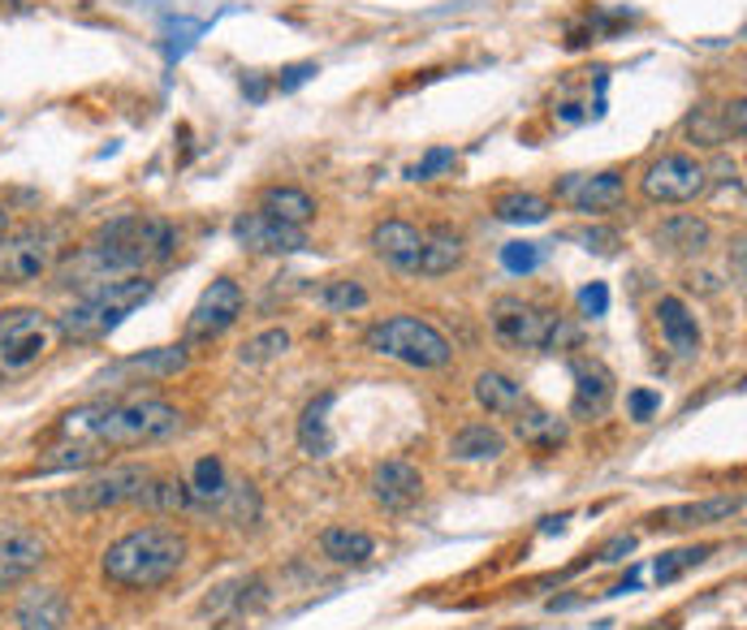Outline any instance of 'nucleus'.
Listing matches in <instances>:
<instances>
[{"instance_id":"f257e3e1","label":"nucleus","mask_w":747,"mask_h":630,"mask_svg":"<svg viewBox=\"0 0 747 630\" xmlns=\"http://www.w3.org/2000/svg\"><path fill=\"white\" fill-rule=\"evenodd\" d=\"M178 251V229L160 216H113L104 220L91 242L69 260V268L61 273V285H78V289H91V285H104V280L117 277H143L147 268L156 264H169Z\"/></svg>"},{"instance_id":"f03ea898","label":"nucleus","mask_w":747,"mask_h":630,"mask_svg":"<svg viewBox=\"0 0 747 630\" xmlns=\"http://www.w3.org/2000/svg\"><path fill=\"white\" fill-rule=\"evenodd\" d=\"M182 432V411L156 398H122V402H91L61 420V436L95 440L100 449H138L160 445Z\"/></svg>"},{"instance_id":"7ed1b4c3","label":"nucleus","mask_w":747,"mask_h":630,"mask_svg":"<svg viewBox=\"0 0 747 630\" xmlns=\"http://www.w3.org/2000/svg\"><path fill=\"white\" fill-rule=\"evenodd\" d=\"M186 558H191V540L178 527L151 523V527H135L122 540H113L104 549L100 570L117 587L151 592V587H165L169 579H178V570L186 565Z\"/></svg>"},{"instance_id":"20e7f679","label":"nucleus","mask_w":747,"mask_h":630,"mask_svg":"<svg viewBox=\"0 0 747 630\" xmlns=\"http://www.w3.org/2000/svg\"><path fill=\"white\" fill-rule=\"evenodd\" d=\"M151 289L156 285L147 280V273L82 289V298L69 302L66 311L57 316V337H66V342H104L113 329H122V320L131 311H138L151 298Z\"/></svg>"},{"instance_id":"39448f33","label":"nucleus","mask_w":747,"mask_h":630,"mask_svg":"<svg viewBox=\"0 0 747 630\" xmlns=\"http://www.w3.org/2000/svg\"><path fill=\"white\" fill-rule=\"evenodd\" d=\"M488 329L510 351H562L575 342V329L553 307H541L519 294H506L488 307Z\"/></svg>"},{"instance_id":"423d86ee","label":"nucleus","mask_w":747,"mask_h":630,"mask_svg":"<svg viewBox=\"0 0 747 630\" xmlns=\"http://www.w3.org/2000/svg\"><path fill=\"white\" fill-rule=\"evenodd\" d=\"M363 346L381 358H394L403 367H419V371H437L454 358V346L441 329H432L428 320L419 316H389V320H376L363 337Z\"/></svg>"},{"instance_id":"0eeeda50","label":"nucleus","mask_w":747,"mask_h":630,"mask_svg":"<svg viewBox=\"0 0 747 630\" xmlns=\"http://www.w3.org/2000/svg\"><path fill=\"white\" fill-rule=\"evenodd\" d=\"M57 342V320L39 307H9L0 311V371L22 376L35 363H44Z\"/></svg>"},{"instance_id":"6e6552de","label":"nucleus","mask_w":747,"mask_h":630,"mask_svg":"<svg viewBox=\"0 0 747 630\" xmlns=\"http://www.w3.org/2000/svg\"><path fill=\"white\" fill-rule=\"evenodd\" d=\"M640 191L653 204H691L709 191V164H700L687 151H670V156H661L644 169Z\"/></svg>"},{"instance_id":"1a4fd4ad","label":"nucleus","mask_w":747,"mask_h":630,"mask_svg":"<svg viewBox=\"0 0 747 630\" xmlns=\"http://www.w3.org/2000/svg\"><path fill=\"white\" fill-rule=\"evenodd\" d=\"M151 476H156V471L143 467V462L109 467V471L73 484V489L66 492V505L69 509H117V505H135Z\"/></svg>"},{"instance_id":"9d476101","label":"nucleus","mask_w":747,"mask_h":630,"mask_svg":"<svg viewBox=\"0 0 747 630\" xmlns=\"http://www.w3.org/2000/svg\"><path fill=\"white\" fill-rule=\"evenodd\" d=\"M242 285L229 277L212 280L204 294H200V302L191 307V316H186V346H207V342H216V337H225L238 320H242Z\"/></svg>"},{"instance_id":"9b49d317","label":"nucleus","mask_w":747,"mask_h":630,"mask_svg":"<svg viewBox=\"0 0 747 630\" xmlns=\"http://www.w3.org/2000/svg\"><path fill=\"white\" fill-rule=\"evenodd\" d=\"M57 260V242L39 229L4 233L0 238V285H31L39 280Z\"/></svg>"},{"instance_id":"f8f14e48","label":"nucleus","mask_w":747,"mask_h":630,"mask_svg":"<svg viewBox=\"0 0 747 630\" xmlns=\"http://www.w3.org/2000/svg\"><path fill=\"white\" fill-rule=\"evenodd\" d=\"M557 199L570 204L575 211H588V216H601L613 211L626 199V177L622 169H601V173H566L557 182Z\"/></svg>"},{"instance_id":"ddd939ff","label":"nucleus","mask_w":747,"mask_h":630,"mask_svg":"<svg viewBox=\"0 0 747 630\" xmlns=\"http://www.w3.org/2000/svg\"><path fill=\"white\" fill-rule=\"evenodd\" d=\"M48 561V540L26 523H0V587L31 579Z\"/></svg>"},{"instance_id":"4468645a","label":"nucleus","mask_w":747,"mask_h":630,"mask_svg":"<svg viewBox=\"0 0 747 630\" xmlns=\"http://www.w3.org/2000/svg\"><path fill=\"white\" fill-rule=\"evenodd\" d=\"M367 489H372V501H376L385 514H407L410 505L423 496V476H419V467L407 462V458H385V462L372 471Z\"/></svg>"},{"instance_id":"2eb2a0df","label":"nucleus","mask_w":747,"mask_h":630,"mask_svg":"<svg viewBox=\"0 0 747 630\" xmlns=\"http://www.w3.org/2000/svg\"><path fill=\"white\" fill-rule=\"evenodd\" d=\"M234 238H238L247 251H256V255H294V251L307 247V233H303V229L281 225V220H272L264 211L238 216V220H234Z\"/></svg>"},{"instance_id":"dca6fc26","label":"nucleus","mask_w":747,"mask_h":630,"mask_svg":"<svg viewBox=\"0 0 747 630\" xmlns=\"http://www.w3.org/2000/svg\"><path fill=\"white\" fill-rule=\"evenodd\" d=\"M575 376V398H570V420H601L613 402V371L601 358H575L570 363Z\"/></svg>"},{"instance_id":"f3484780","label":"nucleus","mask_w":747,"mask_h":630,"mask_svg":"<svg viewBox=\"0 0 747 630\" xmlns=\"http://www.w3.org/2000/svg\"><path fill=\"white\" fill-rule=\"evenodd\" d=\"M423 247H428V233L423 229H415L410 220H381L376 229H372V251L389 264V268H398V273H419V264H423Z\"/></svg>"},{"instance_id":"a211bd4d","label":"nucleus","mask_w":747,"mask_h":630,"mask_svg":"<svg viewBox=\"0 0 747 630\" xmlns=\"http://www.w3.org/2000/svg\"><path fill=\"white\" fill-rule=\"evenodd\" d=\"M69 622V596L66 587H31L22 592L18 609H13V627L18 630H66Z\"/></svg>"},{"instance_id":"6ab92c4d","label":"nucleus","mask_w":747,"mask_h":630,"mask_svg":"<svg viewBox=\"0 0 747 630\" xmlns=\"http://www.w3.org/2000/svg\"><path fill=\"white\" fill-rule=\"evenodd\" d=\"M744 509V496H709V501H687V505H670L648 514L653 527H670V531H687V527H709V523H726Z\"/></svg>"},{"instance_id":"aec40b11","label":"nucleus","mask_w":747,"mask_h":630,"mask_svg":"<svg viewBox=\"0 0 747 630\" xmlns=\"http://www.w3.org/2000/svg\"><path fill=\"white\" fill-rule=\"evenodd\" d=\"M657 324H661L666 346L679 354V358H695V354H700L704 337H700V324H695V316H691V307H687L682 298H675V294L657 298Z\"/></svg>"},{"instance_id":"412c9836","label":"nucleus","mask_w":747,"mask_h":630,"mask_svg":"<svg viewBox=\"0 0 747 630\" xmlns=\"http://www.w3.org/2000/svg\"><path fill=\"white\" fill-rule=\"evenodd\" d=\"M191 367V346L182 342V346H160V351H147V354H131V358H122L117 367H109L100 380H117V376H151V380H165V376H178V371H186Z\"/></svg>"},{"instance_id":"4be33fe9","label":"nucleus","mask_w":747,"mask_h":630,"mask_svg":"<svg viewBox=\"0 0 747 630\" xmlns=\"http://www.w3.org/2000/svg\"><path fill=\"white\" fill-rule=\"evenodd\" d=\"M510 427H514V436H519L523 445H532V449H562V445H566V420H557L553 411H541L532 398L510 415Z\"/></svg>"},{"instance_id":"5701e85b","label":"nucleus","mask_w":747,"mask_h":630,"mask_svg":"<svg viewBox=\"0 0 747 630\" xmlns=\"http://www.w3.org/2000/svg\"><path fill=\"white\" fill-rule=\"evenodd\" d=\"M506 432L493 423H467L450 436V458L454 462H497L506 454Z\"/></svg>"},{"instance_id":"b1692460","label":"nucleus","mask_w":747,"mask_h":630,"mask_svg":"<svg viewBox=\"0 0 747 630\" xmlns=\"http://www.w3.org/2000/svg\"><path fill=\"white\" fill-rule=\"evenodd\" d=\"M713 242V229L704 216L695 211H682V216H670L661 229H657V247L670 251V255H704Z\"/></svg>"},{"instance_id":"393cba45","label":"nucleus","mask_w":747,"mask_h":630,"mask_svg":"<svg viewBox=\"0 0 747 630\" xmlns=\"http://www.w3.org/2000/svg\"><path fill=\"white\" fill-rule=\"evenodd\" d=\"M186 489H191L195 509H212V514H220L225 496L234 492V476L225 471V462H220L216 454H207V458H200V462H195V471H191Z\"/></svg>"},{"instance_id":"a878e982","label":"nucleus","mask_w":747,"mask_h":630,"mask_svg":"<svg viewBox=\"0 0 747 630\" xmlns=\"http://www.w3.org/2000/svg\"><path fill=\"white\" fill-rule=\"evenodd\" d=\"M687 135L700 142V147H722V142L731 139H744V100L726 104V108L717 113V122L709 117V108H695V113L687 117Z\"/></svg>"},{"instance_id":"bb28decb","label":"nucleus","mask_w":747,"mask_h":630,"mask_svg":"<svg viewBox=\"0 0 747 630\" xmlns=\"http://www.w3.org/2000/svg\"><path fill=\"white\" fill-rule=\"evenodd\" d=\"M476 402L488 411V415L510 420V415L528 402V389H523L519 380H510L506 371H479L476 376Z\"/></svg>"},{"instance_id":"cd10ccee","label":"nucleus","mask_w":747,"mask_h":630,"mask_svg":"<svg viewBox=\"0 0 747 630\" xmlns=\"http://www.w3.org/2000/svg\"><path fill=\"white\" fill-rule=\"evenodd\" d=\"M260 211L272 216V220H281V225L303 229V225L316 216V199H312L307 191H298V186H269V191L260 195Z\"/></svg>"},{"instance_id":"c85d7f7f","label":"nucleus","mask_w":747,"mask_h":630,"mask_svg":"<svg viewBox=\"0 0 747 630\" xmlns=\"http://www.w3.org/2000/svg\"><path fill=\"white\" fill-rule=\"evenodd\" d=\"M320 553L329 561H338V565H363L376 553V540L367 531H359V527H329L320 536Z\"/></svg>"},{"instance_id":"c756f323","label":"nucleus","mask_w":747,"mask_h":630,"mask_svg":"<svg viewBox=\"0 0 747 630\" xmlns=\"http://www.w3.org/2000/svg\"><path fill=\"white\" fill-rule=\"evenodd\" d=\"M329 406H333V393H320V398L303 411V420H298V445H303V454H312V458H329V454H333Z\"/></svg>"},{"instance_id":"7c9ffc66","label":"nucleus","mask_w":747,"mask_h":630,"mask_svg":"<svg viewBox=\"0 0 747 630\" xmlns=\"http://www.w3.org/2000/svg\"><path fill=\"white\" fill-rule=\"evenodd\" d=\"M493 216L506 220V225H541V220H548V199L532 195V191H510V195L493 199Z\"/></svg>"},{"instance_id":"2f4dec72","label":"nucleus","mask_w":747,"mask_h":630,"mask_svg":"<svg viewBox=\"0 0 747 630\" xmlns=\"http://www.w3.org/2000/svg\"><path fill=\"white\" fill-rule=\"evenodd\" d=\"M135 505L156 509V514H182V509H195L186 480H160V476H151V480H147V489H143V496H138Z\"/></svg>"},{"instance_id":"473e14b6","label":"nucleus","mask_w":747,"mask_h":630,"mask_svg":"<svg viewBox=\"0 0 747 630\" xmlns=\"http://www.w3.org/2000/svg\"><path fill=\"white\" fill-rule=\"evenodd\" d=\"M463 264V242L454 233H428V247H423V264H419V277H445Z\"/></svg>"},{"instance_id":"72a5a7b5","label":"nucleus","mask_w":747,"mask_h":630,"mask_svg":"<svg viewBox=\"0 0 747 630\" xmlns=\"http://www.w3.org/2000/svg\"><path fill=\"white\" fill-rule=\"evenodd\" d=\"M104 458V449L95 445V440H82V436H66V445H57V449H48V458H39V467L35 471H69V467H91V462H100Z\"/></svg>"},{"instance_id":"f704fd0d","label":"nucleus","mask_w":747,"mask_h":630,"mask_svg":"<svg viewBox=\"0 0 747 630\" xmlns=\"http://www.w3.org/2000/svg\"><path fill=\"white\" fill-rule=\"evenodd\" d=\"M316 302H320L325 311H333V316H350V311H363V307H367V289L350 277L325 280V285L316 289Z\"/></svg>"},{"instance_id":"c9c22d12","label":"nucleus","mask_w":747,"mask_h":630,"mask_svg":"<svg viewBox=\"0 0 747 630\" xmlns=\"http://www.w3.org/2000/svg\"><path fill=\"white\" fill-rule=\"evenodd\" d=\"M709 558H713V545H691V549L661 553V558H657V565H653V579H657V583H675L679 574L695 570L700 561H709Z\"/></svg>"},{"instance_id":"e433bc0d","label":"nucleus","mask_w":747,"mask_h":630,"mask_svg":"<svg viewBox=\"0 0 747 630\" xmlns=\"http://www.w3.org/2000/svg\"><path fill=\"white\" fill-rule=\"evenodd\" d=\"M200 35H207V22H195V18H169V26H165V57H169V61H182V57L195 48Z\"/></svg>"},{"instance_id":"4c0bfd02","label":"nucleus","mask_w":747,"mask_h":630,"mask_svg":"<svg viewBox=\"0 0 747 630\" xmlns=\"http://www.w3.org/2000/svg\"><path fill=\"white\" fill-rule=\"evenodd\" d=\"M290 351V333L285 329H269V333H260V337H251L238 358L247 363V367H260V363H272V358H281V354Z\"/></svg>"},{"instance_id":"58836bf2","label":"nucleus","mask_w":747,"mask_h":630,"mask_svg":"<svg viewBox=\"0 0 747 630\" xmlns=\"http://www.w3.org/2000/svg\"><path fill=\"white\" fill-rule=\"evenodd\" d=\"M544 260V247L541 242H506L501 247V268L506 273H514V277H528V273H536Z\"/></svg>"},{"instance_id":"ea45409f","label":"nucleus","mask_w":747,"mask_h":630,"mask_svg":"<svg viewBox=\"0 0 747 630\" xmlns=\"http://www.w3.org/2000/svg\"><path fill=\"white\" fill-rule=\"evenodd\" d=\"M454 160H459V151H454V147H432L419 164H410L407 177L410 182H432V177H441L445 169H454Z\"/></svg>"},{"instance_id":"a19ab883","label":"nucleus","mask_w":747,"mask_h":630,"mask_svg":"<svg viewBox=\"0 0 747 630\" xmlns=\"http://www.w3.org/2000/svg\"><path fill=\"white\" fill-rule=\"evenodd\" d=\"M566 238L579 242L584 251H597V255H613V251L622 247V238H618L613 229H601V225H592V229H566Z\"/></svg>"},{"instance_id":"79ce46f5","label":"nucleus","mask_w":747,"mask_h":630,"mask_svg":"<svg viewBox=\"0 0 747 630\" xmlns=\"http://www.w3.org/2000/svg\"><path fill=\"white\" fill-rule=\"evenodd\" d=\"M626 411H631V420L635 423H648L657 411H661V393H653V389H635V393H626Z\"/></svg>"},{"instance_id":"37998d69","label":"nucleus","mask_w":747,"mask_h":630,"mask_svg":"<svg viewBox=\"0 0 747 630\" xmlns=\"http://www.w3.org/2000/svg\"><path fill=\"white\" fill-rule=\"evenodd\" d=\"M579 311H584V316H592V320H597V316H605V311H610V289H605L601 280L584 285V289H579Z\"/></svg>"},{"instance_id":"c03bdc74","label":"nucleus","mask_w":747,"mask_h":630,"mask_svg":"<svg viewBox=\"0 0 747 630\" xmlns=\"http://www.w3.org/2000/svg\"><path fill=\"white\" fill-rule=\"evenodd\" d=\"M316 73H320L316 61H298V66H285V70L276 73V87H281V91H298V87H303V82H312Z\"/></svg>"},{"instance_id":"a18cd8bd","label":"nucleus","mask_w":747,"mask_h":630,"mask_svg":"<svg viewBox=\"0 0 747 630\" xmlns=\"http://www.w3.org/2000/svg\"><path fill=\"white\" fill-rule=\"evenodd\" d=\"M631 549H635V536H618V540H610V545L597 553V561H622Z\"/></svg>"},{"instance_id":"49530a36","label":"nucleus","mask_w":747,"mask_h":630,"mask_svg":"<svg viewBox=\"0 0 747 630\" xmlns=\"http://www.w3.org/2000/svg\"><path fill=\"white\" fill-rule=\"evenodd\" d=\"M242 87H247V95H251V100H264V95H269V87H264L260 78H251V82H242Z\"/></svg>"},{"instance_id":"de8ad7c7","label":"nucleus","mask_w":747,"mask_h":630,"mask_svg":"<svg viewBox=\"0 0 747 630\" xmlns=\"http://www.w3.org/2000/svg\"><path fill=\"white\" fill-rule=\"evenodd\" d=\"M9 233V208H0V238Z\"/></svg>"}]
</instances>
